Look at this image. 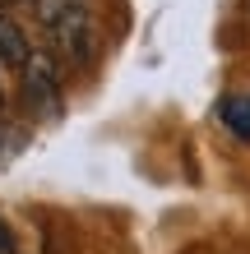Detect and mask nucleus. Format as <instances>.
<instances>
[{
    "mask_svg": "<svg viewBox=\"0 0 250 254\" xmlns=\"http://www.w3.org/2000/svg\"><path fill=\"white\" fill-rule=\"evenodd\" d=\"M33 9H37V23L47 28L51 47L70 65H93L97 61L102 33H97V19L88 9V0H33Z\"/></svg>",
    "mask_w": 250,
    "mask_h": 254,
    "instance_id": "nucleus-1",
    "label": "nucleus"
},
{
    "mask_svg": "<svg viewBox=\"0 0 250 254\" xmlns=\"http://www.w3.org/2000/svg\"><path fill=\"white\" fill-rule=\"evenodd\" d=\"M23 79V107L33 121H61L65 116V79L51 51H33L19 69Z\"/></svg>",
    "mask_w": 250,
    "mask_h": 254,
    "instance_id": "nucleus-2",
    "label": "nucleus"
},
{
    "mask_svg": "<svg viewBox=\"0 0 250 254\" xmlns=\"http://www.w3.org/2000/svg\"><path fill=\"white\" fill-rule=\"evenodd\" d=\"M33 56V47H28V37H23V28L9 19L5 9H0V65H19L23 69V61Z\"/></svg>",
    "mask_w": 250,
    "mask_h": 254,
    "instance_id": "nucleus-3",
    "label": "nucleus"
},
{
    "mask_svg": "<svg viewBox=\"0 0 250 254\" xmlns=\"http://www.w3.org/2000/svg\"><path fill=\"white\" fill-rule=\"evenodd\" d=\"M223 121H227L232 134L250 139V97H227V102H223Z\"/></svg>",
    "mask_w": 250,
    "mask_h": 254,
    "instance_id": "nucleus-4",
    "label": "nucleus"
},
{
    "mask_svg": "<svg viewBox=\"0 0 250 254\" xmlns=\"http://www.w3.org/2000/svg\"><path fill=\"white\" fill-rule=\"evenodd\" d=\"M19 245H14V231H9V222L0 217V254H14Z\"/></svg>",
    "mask_w": 250,
    "mask_h": 254,
    "instance_id": "nucleus-5",
    "label": "nucleus"
},
{
    "mask_svg": "<svg viewBox=\"0 0 250 254\" xmlns=\"http://www.w3.org/2000/svg\"><path fill=\"white\" fill-rule=\"evenodd\" d=\"M0 111H5V88H0Z\"/></svg>",
    "mask_w": 250,
    "mask_h": 254,
    "instance_id": "nucleus-6",
    "label": "nucleus"
},
{
    "mask_svg": "<svg viewBox=\"0 0 250 254\" xmlns=\"http://www.w3.org/2000/svg\"><path fill=\"white\" fill-rule=\"evenodd\" d=\"M5 5H19V0H0V9H5Z\"/></svg>",
    "mask_w": 250,
    "mask_h": 254,
    "instance_id": "nucleus-7",
    "label": "nucleus"
}]
</instances>
